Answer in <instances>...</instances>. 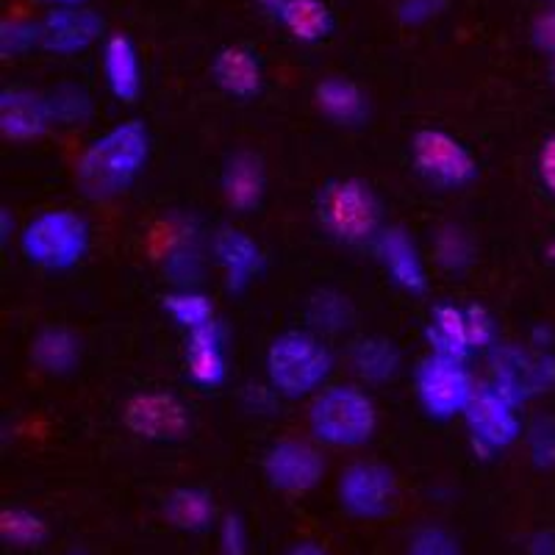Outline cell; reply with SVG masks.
<instances>
[{
	"label": "cell",
	"instance_id": "6da1fadb",
	"mask_svg": "<svg viewBox=\"0 0 555 555\" xmlns=\"http://www.w3.org/2000/svg\"><path fill=\"white\" fill-rule=\"evenodd\" d=\"M153 139L142 120H122L89 139L76 158V186L87 201L106 203L126 195L147 170Z\"/></svg>",
	"mask_w": 555,
	"mask_h": 555
},
{
	"label": "cell",
	"instance_id": "7a4b0ae2",
	"mask_svg": "<svg viewBox=\"0 0 555 555\" xmlns=\"http://www.w3.org/2000/svg\"><path fill=\"white\" fill-rule=\"evenodd\" d=\"M306 428L320 448H366L378 430V403L359 380H331L309 400Z\"/></svg>",
	"mask_w": 555,
	"mask_h": 555
},
{
	"label": "cell",
	"instance_id": "3957f363",
	"mask_svg": "<svg viewBox=\"0 0 555 555\" xmlns=\"http://www.w3.org/2000/svg\"><path fill=\"white\" fill-rule=\"evenodd\" d=\"M336 356L328 339L311 328H286L264 350V380L289 403L311 400L331 384Z\"/></svg>",
	"mask_w": 555,
	"mask_h": 555
},
{
	"label": "cell",
	"instance_id": "277c9868",
	"mask_svg": "<svg viewBox=\"0 0 555 555\" xmlns=\"http://www.w3.org/2000/svg\"><path fill=\"white\" fill-rule=\"evenodd\" d=\"M314 215L322 234L345 247L375 245L386 228L384 203L370 181L356 176L331 178L320 186Z\"/></svg>",
	"mask_w": 555,
	"mask_h": 555
},
{
	"label": "cell",
	"instance_id": "5b68a950",
	"mask_svg": "<svg viewBox=\"0 0 555 555\" xmlns=\"http://www.w3.org/2000/svg\"><path fill=\"white\" fill-rule=\"evenodd\" d=\"M17 245L28 264L48 272H69L87 259L92 228L76 208H42L20 228Z\"/></svg>",
	"mask_w": 555,
	"mask_h": 555
},
{
	"label": "cell",
	"instance_id": "8992f818",
	"mask_svg": "<svg viewBox=\"0 0 555 555\" xmlns=\"http://www.w3.org/2000/svg\"><path fill=\"white\" fill-rule=\"evenodd\" d=\"M478 386L467 361L461 359L425 353L414 366V398L434 423H450L464 416Z\"/></svg>",
	"mask_w": 555,
	"mask_h": 555
},
{
	"label": "cell",
	"instance_id": "52a82bcc",
	"mask_svg": "<svg viewBox=\"0 0 555 555\" xmlns=\"http://www.w3.org/2000/svg\"><path fill=\"white\" fill-rule=\"evenodd\" d=\"M411 167L428 186L439 192H461L478 181L475 153L444 128H420L409 142Z\"/></svg>",
	"mask_w": 555,
	"mask_h": 555
},
{
	"label": "cell",
	"instance_id": "ba28073f",
	"mask_svg": "<svg viewBox=\"0 0 555 555\" xmlns=\"http://www.w3.org/2000/svg\"><path fill=\"white\" fill-rule=\"evenodd\" d=\"M147 247H151L153 259H156L162 275L170 281V286L203 284L211 247L203 240L201 222L195 217L172 211L165 220H158Z\"/></svg>",
	"mask_w": 555,
	"mask_h": 555
},
{
	"label": "cell",
	"instance_id": "9c48e42d",
	"mask_svg": "<svg viewBox=\"0 0 555 555\" xmlns=\"http://www.w3.org/2000/svg\"><path fill=\"white\" fill-rule=\"evenodd\" d=\"M489 384L517 403L519 409L530 400L542 398L555 386V356L519 341H500L486 353Z\"/></svg>",
	"mask_w": 555,
	"mask_h": 555
},
{
	"label": "cell",
	"instance_id": "30bf717a",
	"mask_svg": "<svg viewBox=\"0 0 555 555\" xmlns=\"http://www.w3.org/2000/svg\"><path fill=\"white\" fill-rule=\"evenodd\" d=\"M461 420L467 428L469 448L480 461L498 459L500 453L522 442L525 436V420L519 414V405L503 398L489 380L478 386L473 403L467 405Z\"/></svg>",
	"mask_w": 555,
	"mask_h": 555
},
{
	"label": "cell",
	"instance_id": "8fae6325",
	"mask_svg": "<svg viewBox=\"0 0 555 555\" xmlns=\"http://www.w3.org/2000/svg\"><path fill=\"white\" fill-rule=\"evenodd\" d=\"M336 500L347 517L380 522L398 512L400 483L389 464L359 459L347 464L336 478Z\"/></svg>",
	"mask_w": 555,
	"mask_h": 555
},
{
	"label": "cell",
	"instance_id": "7c38bea8",
	"mask_svg": "<svg viewBox=\"0 0 555 555\" xmlns=\"http://www.w3.org/2000/svg\"><path fill=\"white\" fill-rule=\"evenodd\" d=\"M120 420L128 434L153 444H176L192 434L190 405L167 389L133 391L122 403Z\"/></svg>",
	"mask_w": 555,
	"mask_h": 555
},
{
	"label": "cell",
	"instance_id": "4fadbf2b",
	"mask_svg": "<svg viewBox=\"0 0 555 555\" xmlns=\"http://www.w3.org/2000/svg\"><path fill=\"white\" fill-rule=\"evenodd\" d=\"M325 448L314 439H300V436H284L272 442L261 455V475L267 486L281 494H309L325 480L328 461Z\"/></svg>",
	"mask_w": 555,
	"mask_h": 555
},
{
	"label": "cell",
	"instance_id": "5bb4252c",
	"mask_svg": "<svg viewBox=\"0 0 555 555\" xmlns=\"http://www.w3.org/2000/svg\"><path fill=\"white\" fill-rule=\"evenodd\" d=\"M39 26H42V51L59 59L81 56L108 37L106 20L92 7L48 9Z\"/></svg>",
	"mask_w": 555,
	"mask_h": 555
},
{
	"label": "cell",
	"instance_id": "9a60e30c",
	"mask_svg": "<svg viewBox=\"0 0 555 555\" xmlns=\"http://www.w3.org/2000/svg\"><path fill=\"white\" fill-rule=\"evenodd\" d=\"M208 247H211V261L222 272V284L231 295H242V292L250 289L267 267L264 250L256 242V236H250L242 228H217L208 240Z\"/></svg>",
	"mask_w": 555,
	"mask_h": 555
},
{
	"label": "cell",
	"instance_id": "2e32d148",
	"mask_svg": "<svg viewBox=\"0 0 555 555\" xmlns=\"http://www.w3.org/2000/svg\"><path fill=\"white\" fill-rule=\"evenodd\" d=\"M380 270L405 295L428 292V261L416 245L414 236L403 225H386L373 245Z\"/></svg>",
	"mask_w": 555,
	"mask_h": 555
},
{
	"label": "cell",
	"instance_id": "e0dca14e",
	"mask_svg": "<svg viewBox=\"0 0 555 555\" xmlns=\"http://www.w3.org/2000/svg\"><path fill=\"white\" fill-rule=\"evenodd\" d=\"M48 95L28 87H7L0 92V133L9 142H37L53 131Z\"/></svg>",
	"mask_w": 555,
	"mask_h": 555
},
{
	"label": "cell",
	"instance_id": "ac0fdd59",
	"mask_svg": "<svg viewBox=\"0 0 555 555\" xmlns=\"http://www.w3.org/2000/svg\"><path fill=\"white\" fill-rule=\"evenodd\" d=\"M220 195L236 215L259 211L267 197L264 158L253 151H234L220 170Z\"/></svg>",
	"mask_w": 555,
	"mask_h": 555
},
{
	"label": "cell",
	"instance_id": "d6986e66",
	"mask_svg": "<svg viewBox=\"0 0 555 555\" xmlns=\"http://www.w3.org/2000/svg\"><path fill=\"white\" fill-rule=\"evenodd\" d=\"M183 370L186 378L201 389H217L228 380V345L225 328L220 322H211L206 328H197L183 339Z\"/></svg>",
	"mask_w": 555,
	"mask_h": 555
},
{
	"label": "cell",
	"instance_id": "ffe728a7",
	"mask_svg": "<svg viewBox=\"0 0 555 555\" xmlns=\"http://www.w3.org/2000/svg\"><path fill=\"white\" fill-rule=\"evenodd\" d=\"M211 81L234 101H253L264 89V64L247 44H225L211 59Z\"/></svg>",
	"mask_w": 555,
	"mask_h": 555
},
{
	"label": "cell",
	"instance_id": "44dd1931",
	"mask_svg": "<svg viewBox=\"0 0 555 555\" xmlns=\"http://www.w3.org/2000/svg\"><path fill=\"white\" fill-rule=\"evenodd\" d=\"M101 73L106 81L108 95L122 103H133L142 95L145 73L139 48L128 34H108L101 44Z\"/></svg>",
	"mask_w": 555,
	"mask_h": 555
},
{
	"label": "cell",
	"instance_id": "7402d4cb",
	"mask_svg": "<svg viewBox=\"0 0 555 555\" xmlns=\"http://www.w3.org/2000/svg\"><path fill=\"white\" fill-rule=\"evenodd\" d=\"M347 366H350L353 378L364 386L391 384L403 373V350L389 336H359L347 347Z\"/></svg>",
	"mask_w": 555,
	"mask_h": 555
},
{
	"label": "cell",
	"instance_id": "603a6c76",
	"mask_svg": "<svg viewBox=\"0 0 555 555\" xmlns=\"http://www.w3.org/2000/svg\"><path fill=\"white\" fill-rule=\"evenodd\" d=\"M314 106L325 120L339 128H361L370 120V95L353 78H322L314 87Z\"/></svg>",
	"mask_w": 555,
	"mask_h": 555
},
{
	"label": "cell",
	"instance_id": "cb8c5ba5",
	"mask_svg": "<svg viewBox=\"0 0 555 555\" xmlns=\"http://www.w3.org/2000/svg\"><path fill=\"white\" fill-rule=\"evenodd\" d=\"M83 356V341L67 325H44L34 334L28 359L42 375L51 378H67L78 370Z\"/></svg>",
	"mask_w": 555,
	"mask_h": 555
},
{
	"label": "cell",
	"instance_id": "d4e9b609",
	"mask_svg": "<svg viewBox=\"0 0 555 555\" xmlns=\"http://www.w3.org/2000/svg\"><path fill=\"white\" fill-rule=\"evenodd\" d=\"M425 345H428V353L467 361L475 353L469 341L467 306L450 304V300L436 304L425 322Z\"/></svg>",
	"mask_w": 555,
	"mask_h": 555
},
{
	"label": "cell",
	"instance_id": "484cf974",
	"mask_svg": "<svg viewBox=\"0 0 555 555\" xmlns=\"http://www.w3.org/2000/svg\"><path fill=\"white\" fill-rule=\"evenodd\" d=\"M162 517L181 533H206L217 525L215 498L203 486H176L162 500Z\"/></svg>",
	"mask_w": 555,
	"mask_h": 555
},
{
	"label": "cell",
	"instance_id": "4316f807",
	"mask_svg": "<svg viewBox=\"0 0 555 555\" xmlns=\"http://www.w3.org/2000/svg\"><path fill=\"white\" fill-rule=\"evenodd\" d=\"M306 328H311L314 334H320L322 339H331V336H341L356 325V306L350 300V295H345L341 289L334 286H322L314 289L306 300Z\"/></svg>",
	"mask_w": 555,
	"mask_h": 555
},
{
	"label": "cell",
	"instance_id": "83f0119b",
	"mask_svg": "<svg viewBox=\"0 0 555 555\" xmlns=\"http://www.w3.org/2000/svg\"><path fill=\"white\" fill-rule=\"evenodd\" d=\"M434 264L450 275H464L478 261V242L461 222H442L430 236Z\"/></svg>",
	"mask_w": 555,
	"mask_h": 555
},
{
	"label": "cell",
	"instance_id": "f1b7e54d",
	"mask_svg": "<svg viewBox=\"0 0 555 555\" xmlns=\"http://www.w3.org/2000/svg\"><path fill=\"white\" fill-rule=\"evenodd\" d=\"M278 26L295 42L320 44L334 34V12L325 0H289V7L278 17Z\"/></svg>",
	"mask_w": 555,
	"mask_h": 555
},
{
	"label": "cell",
	"instance_id": "f546056e",
	"mask_svg": "<svg viewBox=\"0 0 555 555\" xmlns=\"http://www.w3.org/2000/svg\"><path fill=\"white\" fill-rule=\"evenodd\" d=\"M162 311L176 322L183 334L206 328V325H211L217 320L215 300L201 286H172L162 297Z\"/></svg>",
	"mask_w": 555,
	"mask_h": 555
},
{
	"label": "cell",
	"instance_id": "4dcf8cb0",
	"mask_svg": "<svg viewBox=\"0 0 555 555\" xmlns=\"http://www.w3.org/2000/svg\"><path fill=\"white\" fill-rule=\"evenodd\" d=\"M51 537L48 519L26 505H7L0 512V539L14 550H39Z\"/></svg>",
	"mask_w": 555,
	"mask_h": 555
},
{
	"label": "cell",
	"instance_id": "1f68e13d",
	"mask_svg": "<svg viewBox=\"0 0 555 555\" xmlns=\"http://www.w3.org/2000/svg\"><path fill=\"white\" fill-rule=\"evenodd\" d=\"M44 95H48V106H51V117L56 128H83L95 117V98L81 83H56Z\"/></svg>",
	"mask_w": 555,
	"mask_h": 555
},
{
	"label": "cell",
	"instance_id": "d6a6232c",
	"mask_svg": "<svg viewBox=\"0 0 555 555\" xmlns=\"http://www.w3.org/2000/svg\"><path fill=\"white\" fill-rule=\"evenodd\" d=\"M31 51H42V26L31 17L0 20V56L23 59Z\"/></svg>",
	"mask_w": 555,
	"mask_h": 555
},
{
	"label": "cell",
	"instance_id": "836d02e7",
	"mask_svg": "<svg viewBox=\"0 0 555 555\" xmlns=\"http://www.w3.org/2000/svg\"><path fill=\"white\" fill-rule=\"evenodd\" d=\"M522 442L533 467L542 473L555 469V416L537 414L533 420H528Z\"/></svg>",
	"mask_w": 555,
	"mask_h": 555
},
{
	"label": "cell",
	"instance_id": "e575fe53",
	"mask_svg": "<svg viewBox=\"0 0 555 555\" xmlns=\"http://www.w3.org/2000/svg\"><path fill=\"white\" fill-rule=\"evenodd\" d=\"M403 555H464V550L450 528L439 522H423L409 533Z\"/></svg>",
	"mask_w": 555,
	"mask_h": 555
},
{
	"label": "cell",
	"instance_id": "d590c367",
	"mask_svg": "<svg viewBox=\"0 0 555 555\" xmlns=\"http://www.w3.org/2000/svg\"><path fill=\"white\" fill-rule=\"evenodd\" d=\"M467 325H469V341H473L475 353H489L500 341V322L492 309H486L483 304H467Z\"/></svg>",
	"mask_w": 555,
	"mask_h": 555
},
{
	"label": "cell",
	"instance_id": "8d00e7d4",
	"mask_svg": "<svg viewBox=\"0 0 555 555\" xmlns=\"http://www.w3.org/2000/svg\"><path fill=\"white\" fill-rule=\"evenodd\" d=\"M281 403H284V398H281L267 380H247L240 391L242 411L250 416H259V420L275 416Z\"/></svg>",
	"mask_w": 555,
	"mask_h": 555
},
{
	"label": "cell",
	"instance_id": "74e56055",
	"mask_svg": "<svg viewBox=\"0 0 555 555\" xmlns=\"http://www.w3.org/2000/svg\"><path fill=\"white\" fill-rule=\"evenodd\" d=\"M448 12V0H398L395 17L405 28H423Z\"/></svg>",
	"mask_w": 555,
	"mask_h": 555
},
{
	"label": "cell",
	"instance_id": "f35d334b",
	"mask_svg": "<svg viewBox=\"0 0 555 555\" xmlns=\"http://www.w3.org/2000/svg\"><path fill=\"white\" fill-rule=\"evenodd\" d=\"M217 542H220V555H247L250 550V530L242 514H225L217 522Z\"/></svg>",
	"mask_w": 555,
	"mask_h": 555
},
{
	"label": "cell",
	"instance_id": "ab89813d",
	"mask_svg": "<svg viewBox=\"0 0 555 555\" xmlns=\"http://www.w3.org/2000/svg\"><path fill=\"white\" fill-rule=\"evenodd\" d=\"M530 42L544 56H555V7H542L530 23Z\"/></svg>",
	"mask_w": 555,
	"mask_h": 555
},
{
	"label": "cell",
	"instance_id": "60d3db41",
	"mask_svg": "<svg viewBox=\"0 0 555 555\" xmlns=\"http://www.w3.org/2000/svg\"><path fill=\"white\" fill-rule=\"evenodd\" d=\"M537 178L539 183H542V190L547 192L550 197H555V133L539 145Z\"/></svg>",
	"mask_w": 555,
	"mask_h": 555
},
{
	"label": "cell",
	"instance_id": "b9f144b4",
	"mask_svg": "<svg viewBox=\"0 0 555 555\" xmlns=\"http://www.w3.org/2000/svg\"><path fill=\"white\" fill-rule=\"evenodd\" d=\"M528 555H555V530H533L525 542Z\"/></svg>",
	"mask_w": 555,
	"mask_h": 555
},
{
	"label": "cell",
	"instance_id": "7bdbcfd3",
	"mask_svg": "<svg viewBox=\"0 0 555 555\" xmlns=\"http://www.w3.org/2000/svg\"><path fill=\"white\" fill-rule=\"evenodd\" d=\"M528 345L537 347V350H550V345H553V328L550 325H533Z\"/></svg>",
	"mask_w": 555,
	"mask_h": 555
},
{
	"label": "cell",
	"instance_id": "ee69618b",
	"mask_svg": "<svg viewBox=\"0 0 555 555\" xmlns=\"http://www.w3.org/2000/svg\"><path fill=\"white\" fill-rule=\"evenodd\" d=\"M284 555H331L322 544L311 542V539H304V542H295Z\"/></svg>",
	"mask_w": 555,
	"mask_h": 555
},
{
	"label": "cell",
	"instance_id": "f6af8a7d",
	"mask_svg": "<svg viewBox=\"0 0 555 555\" xmlns=\"http://www.w3.org/2000/svg\"><path fill=\"white\" fill-rule=\"evenodd\" d=\"M14 234H20V231H17V225H14L12 211H9V208H0V242L7 245Z\"/></svg>",
	"mask_w": 555,
	"mask_h": 555
},
{
	"label": "cell",
	"instance_id": "bcb514c9",
	"mask_svg": "<svg viewBox=\"0 0 555 555\" xmlns=\"http://www.w3.org/2000/svg\"><path fill=\"white\" fill-rule=\"evenodd\" d=\"M256 7H259L267 17L275 20L278 23V17H281V14H284V9L289 7V0H256Z\"/></svg>",
	"mask_w": 555,
	"mask_h": 555
},
{
	"label": "cell",
	"instance_id": "7dc6e473",
	"mask_svg": "<svg viewBox=\"0 0 555 555\" xmlns=\"http://www.w3.org/2000/svg\"><path fill=\"white\" fill-rule=\"evenodd\" d=\"M48 9H62V7H89V0H34Z\"/></svg>",
	"mask_w": 555,
	"mask_h": 555
},
{
	"label": "cell",
	"instance_id": "c3c4849f",
	"mask_svg": "<svg viewBox=\"0 0 555 555\" xmlns=\"http://www.w3.org/2000/svg\"><path fill=\"white\" fill-rule=\"evenodd\" d=\"M544 256H547L550 264H555V236L547 242V247H544Z\"/></svg>",
	"mask_w": 555,
	"mask_h": 555
},
{
	"label": "cell",
	"instance_id": "681fc988",
	"mask_svg": "<svg viewBox=\"0 0 555 555\" xmlns=\"http://www.w3.org/2000/svg\"><path fill=\"white\" fill-rule=\"evenodd\" d=\"M547 73H550V83H553V89H555V56H550Z\"/></svg>",
	"mask_w": 555,
	"mask_h": 555
},
{
	"label": "cell",
	"instance_id": "f907efd6",
	"mask_svg": "<svg viewBox=\"0 0 555 555\" xmlns=\"http://www.w3.org/2000/svg\"><path fill=\"white\" fill-rule=\"evenodd\" d=\"M67 555H92V553H89V550H83V547H73V550H67Z\"/></svg>",
	"mask_w": 555,
	"mask_h": 555
},
{
	"label": "cell",
	"instance_id": "816d5d0a",
	"mask_svg": "<svg viewBox=\"0 0 555 555\" xmlns=\"http://www.w3.org/2000/svg\"><path fill=\"white\" fill-rule=\"evenodd\" d=\"M542 7H555V0H539Z\"/></svg>",
	"mask_w": 555,
	"mask_h": 555
}]
</instances>
